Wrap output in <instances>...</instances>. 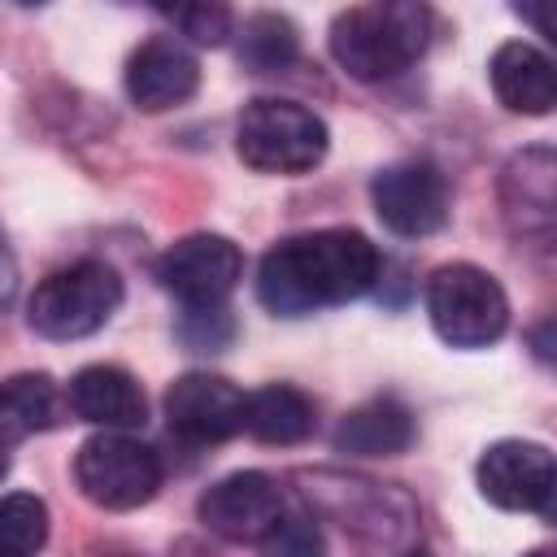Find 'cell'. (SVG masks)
Wrapping results in <instances>:
<instances>
[{
  "label": "cell",
  "mask_w": 557,
  "mask_h": 557,
  "mask_svg": "<svg viewBox=\"0 0 557 557\" xmlns=\"http://www.w3.org/2000/svg\"><path fill=\"white\" fill-rule=\"evenodd\" d=\"M383 274L379 248L352 226L278 239L257 265V296L278 318H305L366 296Z\"/></svg>",
  "instance_id": "6da1fadb"
},
{
  "label": "cell",
  "mask_w": 557,
  "mask_h": 557,
  "mask_svg": "<svg viewBox=\"0 0 557 557\" xmlns=\"http://www.w3.org/2000/svg\"><path fill=\"white\" fill-rule=\"evenodd\" d=\"M431 35V13L413 0H374V4H352L335 13L331 22V57L344 74L361 83L392 78L409 70Z\"/></svg>",
  "instance_id": "7a4b0ae2"
},
{
  "label": "cell",
  "mask_w": 557,
  "mask_h": 557,
  "mask_svg": "<svg viewBox=\"0 0 557 557\" xmlns=\"http://www.w3.org/2000/svg\"><path fill=\"white\" fill-rule=\"evenodd\" d=\"M326 122L296 100H248L235 122V152L257 174H305L326 157Z\"/></svg>",
  "instance_id": "3957f363"
},
{
  "label": "cell",
  "mask_w": 557,
  "mask_h": 557,
  "mask_svg": "<svg viewBox=\"0 0 557 557\" xmlns=\"http://www.w3.org/2000/svg\"><path fill=\"white\" fill-rule=\"evenodd\" d=\"M117 305H122L117 270L96 257H83L39 278V287L26 300V322L44 339H83L100 331L117 313Z\"/></svg>",
  "instance_id": "277c9868"
},
{
  "label": "cell",
  "mask_w": 557,
  "mask_h": 557,
  "mask_svg": "<svg viewBox=\"0 0 557 557\" xmlns=\"http://www.w3.org/2000/svg\"><path fill=\"white\" fill-rule=\"evenodd\" d=\"M426 313L444 344L487 348L509 326V296L487 270L470 261H453L426 278Z\"/></svg>",
  "instance_id": "5b68a950"
},
{
  "label": "cell",
  "mask_w": 557,
  "mask_h": 557,
  "mask_svg": "<svg viewBox=\"0 0 557 557\" xmlns=\"http://www.w3.org/2000/svg\"><path fill=\"white\" fill-rule=\"evenodd\" d=\"M74 483L91 505L126 513V509H139V505H148L157 496L161 457L144 440H135L126 431H100V435L78 444Z\"/></svg>",
  "instance_id": "8992f818"
},
{
  "label": "cell",
  "mask_w": 557,
  "mask_h": 557,
  "mask_svg": "<svg viewBox=\"0 0 557 557\" xmlns=\"http://www.w3.org/2000/svg\"><path fill=\"white\" fill-rule=\"evenodd\" d=\"M152 278L183 309H218L235 292V283L244 278V252L226 235L196 231V235H183L178 244H170L157 257Z\"/></svg>",
  "instance_id": "52a82bcc"
},
{
  "label": "cell",
  "mask_w": 557,
  "mask_h": 557,
  "mask_svg": "<svg viewBox=\"0 0 557 557\" xmlns=\"http://www.w3.org/2000/svg\"><path fill=\"white\" fill-rule=\"evenodd\" d=\"M370 200L379 222L405 239L435 235L448 222V183L426 161H396L379 170L370 183Z\"/></svg>",
  "instance_id": "ba28073f"
},
{
  "label": "cell",
  "mask_w": 557,
  "mask_h": 557,
  "mask_svg": "<svg viewBox=\"0 0 557 557\" xmlns=\"http://www.w3.org/2000/svg\"><path fill=\"white\" fill-rule=\"evenodd\" d=\"M244 405L248 396L222 379V374H178L165 392V422L183 444L209 448V444H226L231 435L244 431Z\"/></svg>",
  "instance_id": "9c48e42d"
},
{
  "label": "cell",
  "mask_w": 557,
  "mask_h": 557,
  "mask_svg": "<svg viewBox=\"0 0 557 557\" xmlns=\"http://www.w3.org/2000/svg\"><path fill=\"white\" fill-rule=\"evenodd\" d=\"M196 513L213 535H222L231 544H257L287 518L278 483L261 470H235V474L218 479L213 487H205Z\"/></svg>",
  "instance_id": "30bf717a"
},
{
  "label": "cell",
  "mask_w": 557,
  "mask_h": 557,
  "mask_svg": "<svg viewBox=\"0 0 557 557\" xmlns=\"http://www.w3.org/2000/svg\"><path fill=\"white\" fill-rule=\"evenodd\" d=\"M479 492L496 509H540L557 483V457L535 440H496L479 457Z\"/></svg>",
  "instance_id": "8fae6325"
},
{
  "label": "cell",
  "mask_w": 557,
  "mask_h": 557,
  "mask_svg": "<svg viewBox=\"0 0 557 557\" xmlns=\"http://www.w3.org/2000/svg\"><path fill=\"white\" fill-rule=\"evenodd\" d=\"M196 87H200V61L174 35L144 39L126 61V96L144 113H165L191 100Z\"/></svg>",
  "instance_id": "7c38bea8"
},
{
  "label": "cell",
  "mask_w": 557,
  "mask_h": 557,
  "mask_svg": "<svg viewBox=\"0 0 557 557\" xmlns=\"http://www.w3.org/2000/svg\"><path fill=\"white\" fill-rule=\"evenodd\" d=\"M500 209L518 235L557 226V148H522L500 170Z\"/></svg>",
  "instance_id": "4fadbf2b"
},
{
  "label": "cell",
  "mask_w": 557,
  "mask_h": 557,
  "mask_svg": "<svg viewBox=\"0 0 557 557\" xmlns=\"http://www.w3.org/2000/svg\"><path fill=\"white\" fill-rule=\"evenodd\" d=\"M487 78H492L496 100L509 113L544 117L557 109V61L540 52L535 44H522V39L500 44L487 61Z\"/></svg>",
  "instance_id": "5bb4252c"
},
{
  "label": "cell",
  "mask_w": 557,
  "mask_h": 557,
  "mask_svg": "<svg viewBox=\"0 0 557 557\" xmlns=\"http://www.w3.org/2000/svg\"><path fill=\"white\" fill-rule=\"evenodd\" d=\"M65 405L74 409V418L104 431H131L148 418L144 387L122 366H83L65 387Z\"/></svg>",
  "instance_id": "9a60e30c"
},
{
  "label": "cell",
  "mask_w": 557,
  "mask_h": 557,
  "mask_svg": "<svg viewBox=\"0 0 557 557\" xmlns=\"http://www.w3.org/2000/svg\"><path fill=\"white\" fill-rule=\"evenodd\" d=\"M413 435H418L413 413L396 396H374L339 418L331 444L335 453H348V457H396L413 444Z\"/></svg>",
  "instance_id": "2e32d148"
},
{
  "label": "cell",
  "mask_w": 557,
  "mask_h": 557,
  "mask_svg": "<svg viewBox=\"0 0 557 557\" xmlns=\"http://www.w3.org/2000/svg\"><path fill=\"white\" fill-rule=\"evenodd\" d=\"M318 426V409L313 400L292 387V383H265L257 392H248V405H244V431L261 444H305Z\"/></svg>",
  "instance_id": "e0dca14e"
},
{
  "label": "cell",
  "mask_w": 557,
  "mask_h": 557,
  "mask_svg": "<svg viewBox=\"0 0 557 557\" xmlns=\"http://www.w3.org/2000/svg\"><path fill=\"white\" fill-rule=\"evenodd\" d=\"M61 418V387L48 374H13L0 396V426L4 444L13 448L22 435L48 431Z\"/></svg>",
  "instance_id": "ac0fdd59"
},
{
  "label": "cell",
  "mask_w": 557,
  "mask_h": 557,
  "mask_svg": "<svg viewBox=\"0 0 557 557\" xmlns=\"http://www.w3.org/2000/svg\"><path fill=\"white\" fill-rule=\"evenodd\" d=\"M300 52V35L292 26V17L283 13H252L244 17V30H239V61L257 74H274V70H287Z\"/></svg>",
  "instance_id": "d6986e66"
},
{
  "label": "cell",
  "mask_w": 557,
  "mask_h": 557,
  "mask_svg": "<svg viewBox=\"0 0 557 557\" xmlns=\"http://www.w3.org/2000/svg\"><path fill=\"white\" fill-rule=\"evenodd\" d=\"M48 540V505L30 492H9L0 505V557H35Z\"/></svg>",
  "instance_id": "ffe728a7"
},
{
  "label": "cell",
  "mask_w": 557,
  "mask_h": 557,
  "mask_svg": "<svg viewBox=\"0 0 557 557\" xmlns=\"http://www.w3.org/2000/svg\"><path fill=\"white\" fill-rule=\"evenodd\" d=\"M261 557H326V540L313 518L296 513V518H283L261 540Z\"/></svg>",
  "instance_id": "44dd1931"
},
{
  "label": "cell",
  "mask_w": 557,
  "mask_h": 557,
  "mask_svg": "<svg viewBox=\"0 0 557 557\" xmlns=\"http://www.w3.org/2000/svg\"><path fill=\"white\" fill-rule=\"evenodd\" d=\"M191 44H209V48H218V44H226V35H231V9H222V4H178V9H161Z\"/></svg>",
  "instance_id": "7402d4cb"
},
{
  "label": "cell",
  "mask_w": 557,
  "mask_h": 557,
  "mask_svg": "<svg viewBox=\"0 0 557 557\" xmlns=\"http://www.w3.org/2000/svg\"><path fill=\"white\" fill-rule=\"evenodd\" d=\"M178 335H183L187 348H196V352H213V348L231 344L235 322H231V313H226L222 305H218V309H183Z\"/></svg>",
  "instance_id": "603a6c76"
},
{
  "label": "cell",
  "mask_w": 557,
  "mask_h": 557,
  "mask_svg": "<svg viewBox=\"0 0 557 557\" xmlns=\"http://www.w3.org/2000/svg\"><path fill=\"white\" fill-rule=\"evenodd\" d=\"M513 13L527 22V26H535L548 44H557V0H540V4H513Z\"/></svg>",
  "instance_id": "cb8c5ba5"
},
{
  "label": "cell",
  "mask_w": 557,
  "mask_h": 557,
  "mask_svg": "<svg viewBox=\"0 0 557 557\" xmlns=\"http://www.w3.org/2000/svg\"><path fill=\"white\" fill-rule=\"evenodd\" d=\"M531 352L544 361V366H557V309L531 326Z\"/></svg>",
  "instance_id": "d4e9b609"
},
{
  "label": "cell",
  "mask_w": 557,
  "mask_h": 557,
  "mask_svg": "<svg viewBox=\"0 0 557 557\" xmlns=\"http://www.w3.org/2000/svg\"><path fill=\"white\" fill-rule=\"evenodd\" d=\"M540 513H544V518H548V522L557 527V483H553V492H548V500L540 505Z\"/></svg>",
  "instance_id": "484cf974"
},
{
  "label": "cell",
  "mask_w": 557,
  "mask_h": 557,
  "mask_svg": "<svg viewBox=\"0 0 557 557\" xmlns=\"http://www.w3.org/2000/svg\"><path fill=\"white\" fill-rule=\"evenodd\" d=\"M522 557H557V548H531V553H522Z\"/></svg>",
  "instance_id": "4316f807"
},
{
  "label": "cell",
  "mask_w": 557,
  "mask_h": 557,
  "mask_svg": "<svg viewBox=\"0 0 557 557\" xmlns=\"http://www.w3.org/2000/svg\"><path fill=\"white\" fill-rule=\"evenodd\" d=\"M405 557H426V553H405Z\"/></svg>",
  "instance_id": "83f0119b"
}]
</instances>
